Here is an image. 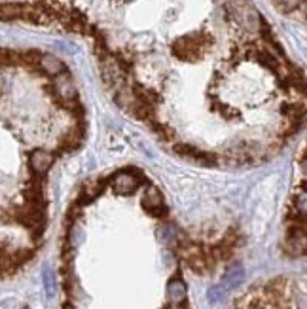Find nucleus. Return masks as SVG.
I'll use <instances>...</instances> for the list:
<instances>
[{"label": "nucleus", "mask_w": 307, "mask_h": 309, "mask_svg": "<svg viewBox=\"0 0 307 309\" xmlns=\"http://www.w3.org/2000/svg\"><path fill=\"white\" fill-rule=\"evenodd\" d=\"M66 74V64L52 54L0 48V228L15 266V250L4 230L21 228L34 247L42 237L44 179L34 175L31 158L34 150L52 148L48 110L72 103L61 93Z\"/></svg>", "instance_id": "obj_1"}, {"label": "nucleus", "mask_w": 307, "mask_h": 309, "mask_svg": "<svg viewBox=\"0 0 307 309\" xmlns=\"http://www.w3.org/2000/svg\"><path fill=\"white\" fill-rule=\"evenodd\" d=\"M108 184H112L114 192L120 193V195H129V193H135L140 188L146 184V179L142 177V173L137 169H122L118 171L114 177L106 179Z\"/></svg>", "instance_id": "obj_2"}, {"label": "nucleus", "mask_w": 307, "mask_h": 309, "mask_svg": "<svg viewBox=\"0 0 307 309\" xmlns=\"http://www.w3.org/2000/svg\"><path fill=\"white\" fill-rule=\"evenodd\" d=\"M142 205L156 218H165L167 216V207L163 203V195L156 186H148V190L144 193V199H142Z\"/></svg>", "instance_id": "obj_3"}, {"label": "nucleus", "mask_w": 307, "mask_h": 309, "mask_svg": "<svg viewBox=\"0 0 307 309\" xmlns=\"http://www.w3.org/2000/svg\"><path fill=\"white\" fill-rule=\"evenodd\" d=\"M167 296H169L171 304H184V302H188V288H186L182 279H171L169 285H167Z\"/></svg>", "instance_id": "obj_4"}, {"label": "nucleus", "mask_w": 307, "mask_h": 309, "mask_svg": "<svg viewBox=\"0 0 307 309\" xmlns=\"http://www.w3.org/2000/svg\"><path fill=\"white\" fill-rule=\"evenodd\" d=\"M245 279V271L241 266H233L230 267L228 271H226V275H224L222 279V287L226 288V290H230V288H235L241 281Z\"/></svg>", "instance_id": "obj_5"}, {"label": "nucleus", "mask_w": 307, "mask_h": 309, "mask_svg": "<svg viewBox=\"0 0 307 309\" xmlns=\"http://www.w3.org/2000/svg\"><path fill=\"white\" fill-rule=\"evenodd\" d=\"M44 285H46V292H48V296L52 298L53 294H55V273H53L52 269H44Z\"/></svg>", "instance_id": "obj_6"}, {"label": "nucleus", "mask_w": 307, "mask_h": 309, "mask_svg": "<svg viewBox=\"0 0 307 309\" xmlns=\"http://www.w3.org/2000/svg\"><path fill=\"white\" fill-rule=\"evenodd\" d=\"M222 294H224V287L220 285V287H212L211 290H209V300H211L212 304L214 302H218V300L222 298Z\"/></svg>", "instance_id": "obj_7"}]
</instances>
